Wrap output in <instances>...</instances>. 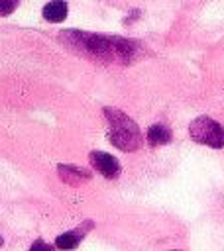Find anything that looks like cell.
I'll return each mask as SVG.
<instances>
[{
	"instance_id": "obj_1",
	"label": "cell",
	"mask_w": 224,
	"mask_h": 251,
	"mask_svg": "<svg viewBox=\"0 0 224 251\" xmlns=\"http://www.w3.org/2000/svg\"><path fill=\"white\" fill-rule=\"evenodd\" d=\"M59 39L79 55L102 61V63H132L140 55V43L118 35H100L81 29H65Z\"/></svg>"
},
{
	"instance_id": "obj_2",
	"label": "cell",
	"mask_w": 224,
	"mask_h": 251,
	"mask_svg": "<svg viewBox=\"0 0 224 251\" xmlns=\"http://www.w3.org/2000/svg\"><path fill=\"white\" fill-rule=\"evenodd\" d=\"M104 116L110 124V129H108L110 143L116 149L126 151V153H132V151L140 149L141 131H140V126L128 114H124L118 108H104Z\"/></svg>"
},
{
	"instance_id": "obj_3",
	"label": "cell",
	"mask_w": 224,
	"mask_h": 251,
	"mask_svg": "<svg viewBox=\"0 0 224 251\" xmlns=\"http://www.w3.org/2000/svg\"><path fill=\"white\" fill-rule=\"evenodd\" d=\"M189 133L200 145H206V147H212V149H222L224 147V127L208 116L195 118L189 126Z\"/></svg>"
},
{
	"instance_id": "obj_4",
	"label": "cell",
	"mask_w": 224,
	"mask_h": 251,
	"mask_svg": "<svg viewBox=\"0 0 224 251\" xmlns=\"http://www.w3.org/2000/svg\"><path fill=\"white\" fill-rule=\"evenodd\" d=\"M88 159H90L92 167H94L102 176H106V178H118L120 173H122V167H120L118 159L112 157V155L106 153V151H90Z\"/></svg>"
},
{
	"instance_id": "obj_5",
	"label": "cell",
	"mask_w": 224,
	"mask_h": 251,
	"mask_svg": "<svg viewBox=\"0 0 224 251\" xmlns=\"http://www.w3.org/2000/svg\"><path fill=\"white\" fill-rule=\"evenodd\" d=\"M90 227H94V224H92L90 220H86V222H84L83 226H79L77 229H71V231L61 233V235L55 239V247H59V249H75V247L83 241L84 233H86Z\"/></svg>"
},
{
	"instance_id": "obj_6",
	"label": "cell",
	"mask_w": 224,
	"mask_h": 251,
	"mask_svg": "<svg viewBox=\"0 0 224 251\" xmlns=\"http://www.w3.org/2000/svg\"><path fill=\"white\" fill-rule=\"evenodd\" d=\"M57 173H59L61 180L71 184V186H79V184L90 180V176H92V173H88L83 167H75V165H59Z\"/></svg>"
},
{
	"instance_id": "obj_7",
	"label": "cell",
	"mask_w": 224,
	"mask_h": 251,
	"mask_svg": "<svg viewBox=\"0 0 224 251\" xmlns=\"http://www.w3.org/2000/svg\"><path fill=\"white\" fill-rule=\"evenodd\" d=\"M67 12H69V6H67L65 0H51V2H47L43 6V12L41 14H43V18L47 22L59 24V22H63L67 18Z\"/></svg>"
},
{
	"instance_id": "obj_8",
	"label": "cell",
	"mask_w": 224,
	"mask_h": 251,
	"mask_svg": "<svg viewBox=\"0 0 224 251\" xmlns=\"http://www.w3.org/2000/svg\"><path fill=\"white\" fill-rule=\"evenodd\" d=\"M171 129L167 127V126H163V124H153V126H149V129H147V141H149V145H153V147H157V145H167L169 141H171Z\"/></svg>"
},
{
	"instance_id": "obj_9",
	"label": "cell",
	"mask_w": 224,
	"mask_h": 251,
	"mask_svg": "<svg viewBox=\"0 0 224 251\" xmlns=\"http://www.w3.org/2000/svg\"><path fill=\"white\" fill-rule=\"evenodd\" d=\"M20 0H0V16H10L18 8Z\"/></svg>"
},
{
	"instance_id": "obj_10",
	"label": "cell",
	"mask_w": 224,
	"mask_h": 251,
	"mask_svg": "<svg viewBox=\"0 0 224 251\" xmlns=\"http://www.w3.org/2000/svg\"><path fill=\"white\" fill-rule=\"evenodd\" d=\"M53 245H49V243H45V241H41V239H37L35 243H31V251H35V249H45V251H49Z\"/></svg>"
},
{
	"instance_id": "obj_11",
	"label": "cell",
	"mask_w": 224,
	"mask_h": 251,
	"mask_svg": "<svg viewBox=\"0 0 224 251\" xmlns=\"http://www.w3.org/2000/svg\"><path fill=\"white\" fill-rule=\"evenodd\" d=\"M2 245H4V239H2V235H0V247H2Z\"/></svg>"
}]
</instances>
